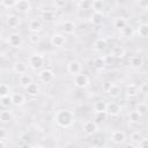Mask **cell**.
<instances>
[{
	"label": "cell",
	"instance_id": "obj_1",
	"mask_svg": "<svg viewBox=\"0 0 148 148\" xmlns=\"http://www.w3.org/2000/svg\"><path fill=\"white\" fill-rule=\"evenodd\" d=\"M54 120L56 124L62 128H68L74 124L75 120V116L72 111L67 110V109H61L58 110L54 114Z\"/></svg>",
	"mask_w": 148,
	"mask_h": 148
},
{
	"label": "cell",
	"instance_id": "obj_2",
	"mask_svg": "<svg viewBox=\"0 0 148 148\" xmlns=\"http://www.w3.org/2000/svg\"><path fill=\"white\" fill-rule=\"evenodd\" d=\"M44 64H45V58L40 53H34L28 59V65L34 71H39L44 66Z\"/></svg>",
	"mask_w": 148,
	"mask_h": 148
},
{
	"label": "cell",
	"instance_id": "obj_3",
	"mask_svg": "<svg viewBox=\"0 0 148 148\" xmlns=\"http://www.w3.org/2000/svg\"><path fill=\"white\" fill-rule=\"evenodd\" d=\"M7 43H8V45H9L10 47H13V49H20V47H22V45H23V38H22V36H21L20 34L13 32V34H10V35L8 36Z\"/></svg>",
	"mask_w": 148,
	"mask_h": 148
},
{
	"label": "cell",
	"instance_id": "obj_4",
	"mask_svg": "<svg viewBox=\"0 0 148 148\" xmlns=\"http://www.w3.org/2000/svg\"><path fill=\"white\" fill-rule=\"evenodd\" d=\"M73 82H74V86H75L76 88H79V89H84V88H87V87L89 86V83H90L89 77H88L86 74H83V73H80V74L75 75Z\"/></svg>",
	"mask_w": 148,
	"mask_h": 148
},
{
	"label": "cell",
	"instance_id": "obj_5",
	"mask_svg": "<svg viewBox=\"0 0 148 148\" xmlns=\"http://www.w3.org/2000/svg\"><path fill=\"white\" fill-rule=\"evenodd\" d=\"M66 68H67V72L69 74L74 75V76L77 75V74H80V73H82V64L79 60H75V59L68 61Z\"/></svg>",
	"mask_w": 148,
	"mask_h": 148
},
{
	"label": "cell",
	"instance_id": "obj_6",
	"mask_svg": "<svg viewBox=\"0 0 148 148\" xmlns=\"http://www.w3.org/2000/svg\"><path fill=\"white\" fill-rule=\"evenodd\" d=\"M82 130H83L84 134H87V135H94L98 131V125H97V123L95 120H87L83 124Z\"/></svg>",
	"mask_w": 148,
	"mask_h": 148
},
{
	"label": "cell",
	"instance_id": "obj_7",
	"mask_svg": "<svg viewBox=\"0 0 148 148\" xmlns=\"http://www.w3.org/2000/svg\"><path fill=\"white\" fill-rule=\"evenodd\" d=\"M38 77H39V80H40L43 83H51V82L54 80L56 75H54V73H53L52 69L45 68V69H42V71L39 72Z\"/></svg>",
	"mask_w": 148,
	"mask_h": 148
},
{
	"label": "cell",
	"instance_id": "obj_8",
	"mask_svg": "<svg viewBox=\"0 0 148 148\" xmlns=\"http://www.w3.org/2000/svg\"><path fill=\"white\" fill-rule=\"evenodd\" d=\"M50 43L52 46L54 47H61L65 45L66 43V37L62 35V34H59V32H56L53 34L51 37H50Z\"/></svg>",
	"mask_w": 148,
	"mask_h": 148
},
{
	"label": "cell",
	"instance_id": "obj_9",
	"mask_svg": "<svg viewBox=\"0 0 148 148\" xmlns=\"http://www.w3.org/2000/svg\"><path fill=\"white\" fill-rule=\"evenodd\" d=\"M14 9H16L20 13H24V14L29 13L31 10V3L28 0H18V1L15 2Z\"/></svg>",
	"mask_w": 148,
	"mask_h": 148
},
{
	"label": "cell",
	"instance_id": "obj_10",
	"mask_svg": "<svg viewBox=\"0 0 148 148\" xmlns=\"http://www.w3.org/2000/svg\"><path fill=\"white\" fill-rule=\"evenodd\" d=\"M21 23V17L16 14H9L7 17H6V25L9 28V29H15L20 25Z\"/></svg>",
	"mask_w": 148,
	"mask_h": 148
},
{
	"label": "cell",
	"instance_id": "obj_11",
	"mask_svg": "<svg viewBox=\"0 0 148 148\" xmlns=\"http://www.w3.org/2000/svg\"><path fill=\"white\" fill-rule=\"evenodd\" d=\"M28 64L22 61V60H17L13 64V71L18 74V75H23V74H27L28 73Z\"/></svg>",
	"mask_w": 148,
	"mask_h": 148
},
{
	"label": "cell",
	"instance_id": "obj_12",
	"mask_svg": "<svg viewBox=\"0 0 148 148\" xmlns=\"http://www.w3.org/2000/svg\"><path fill=\"white\" fill-rule=\"evenodd\" d=\"M126 140V134L124 131H120V130H116L111 133V141L116 145H121L124 143Z\"/></svg>",
	"mask_w": 148,
	"mask_h": 148
},
{
	"label": "cell",
	"instance_id": "obj_13",
	"mask_svg": "<svg viewBox=\"0 0 148 148\" xmlns=\"http://www.w3.org/2000/svg\"><path fill=\"white\" fill-rule=\"evenodd\" d=\"M120 111H121V108H120V105L117 102L108 103V108H106V114L108 116H111V117L118 116L120 113Z\"/></svg>",
	"mask_w": 148,
	"mask_h": 148
},
{
	"label": "cell",
	"instance_id": "obj_14",
	"mask_svg": "<svg viewBox=\"0 0 148 148\" xmlns=\"http://www.w3.org/2000/svg\"><path fill=\"white\" fill-rule=\"evenodd\" d=\"M56 12L53 10V9H45V10H43L42 12V14H40V18H42V21H44V22H46V23H51V22H53L54 20H56Z\"/></svg>",
	"mask_w": 148,
	"mask_h": 148
},
{
	"label": "cell",
	"instance_id": "obj_15",
	"mask_svg": "<svg viewBox=\"0 0 148 148\" xmlns=\"http://www.w3.org/2000/svg\"><path fill=\"white\" fill-rule=\"evenodd\" d=\"M92 47H94V50L97 51V52H103V51H105L106 47H108V40H106L105 38H103V37H99V38H97V39L94 42Z\"/></svg>",
	"mask_w": 148,
	"mask_h": 148
},
{
	"label": "cell",
	"instance_id": "obj_16",
	"mask_svg": "<svg viewBox=\"0 0 148 148\" xmlns=\"http://www.w3.org/2000/svg\"><path fill=\"white\" fill-rule=\"evenodd\" d=\"M42 29H43V23H42L40 20L34 18V20H31V21L29 22V30H30V32H32V34H38Z\"/></svg>",
	"mask_w": 148,
	"mask_h": 148
},
{
	"label": "cell",
	"instance_id": "obj_17",
	"mask_svg": "<svg viewBox=\"0 0 148 148\" xmlns=\"http://www.w3.org/2000/svg\"><path fill=\"white\" fill-rule=\"evenodd\" d=\"M128 64H130V66L132 68H140L143 65V58L140 54H134V56H132L130 58Z\"/></svg>",
	"mask_w": 148,
	"mask_h": 148
},
{
	"label": "cell",
	"instance_id": "obj_18",
	"mask_svg": "<svg viewBox=\"0 0 148 148\" xmlns=\"http://www.w3.org/2000/svg\"><path fill=\"white\" fill-rule=\"evenodd\" d=\"M120 91H121L120 87H119L118 84H116V83H110L109 87H108V89H106L108 95H109L110 97H112V98L118 97V96L120 95Z\"/></svg>",
	"mask_w": 148,
	"mask_h": 148
},
{
	"label": "cell",
	"instance_id": "obj_19",
	"mask_svg": "<svg viewBox=\"0 0 148 148\" xmlns=\"http://www.w3.org/2000/svg\"><path fill=\"white\" fill-rule=\"evenodd\" d=\"M10 96H12V102H13L14 106H22L25 103L24 95H22L20 92H13Z\"/></svg>",
	"mask_w": 148,
	"mask_h": 148
},
{
	"label": "cell",
	"instance_id": "obj_20",
	"mask_svg": "<svg viewBox=\"0 0 148 148\" xmlns=\"http://www.w3.org/2000/svg\"><path fill=\"white\" fill-rule=\"evenodd\" d=\"M140 91V88L135 84V83H130L126 86V89H125V94L127 97H135Z\"/></svg>",
	"mask_w": 148,
	"mask_h": 148
},
{
	"label": "cell",
	"instance_id": "obj_21",
	"mask_svg": "<svg viewBox=\"0 0 148 148\" xmlns=\"http://www.w3.org/2000/svg\"><path fill=\"white\" fill-rule=\"evenodd\" d=\"M75 29H76V25H75V23H74L73 21H65V22L62 23V27H61V30H62L66 35H72V34H74Z\"/></svg>",
	"mask_w": 148,
	"mask_h": 148
},
{
	"label": "cell",
	"instance_id": "obj_22",
	"mask_svg": "<svg viewBox=\"0 0 148 148\" xmlns=\"http://www.w3.org/2000/svg\"><path fill=\"white\" fill-rule=\"evenodd\" d=\"M92 108H94L95 113H104V112H106L108 103L105 101H103V99H99V101H97V102L94 103V106Z\"/></svg>",
	"mask_w": 148,
	"mask_h": 148
},
{
	"label": "cell",
	"instance_id": "obj_23",
	"mask_svg": "<svg viewBox=\"0 0 148 148\" xmlns=\"http://www.w3.org/2000/svg\"><path fill=\"white\" fill-rule=\"evenodd\" d=\"M104 20V14L103 12H92L91 16H90V21L92 24L95 25H98V24H102Z\"/></svg>",
	"mask_w": 148,
	"mask_h": 148
},
{
	"label": "cell",
	"instance_id": "obj_24",
	"mask_svg": "<svg viewBox=\"0 0 148 148\" xmlns=\"http://www.w3.org/2000/svg\"><path fill=\"white\" fill-rule=\"evenodd\" d=\"M128 24H127V20L125 18V17H123V16H118V17H116L114 20H113V27L116 28V29H118L119 31L120 30H123L124 28H126Z\"/></svg>",
	"mask_w": 148,
	"mask_h": 148
},
{
	"label": "cell",
	"instance_id": "obj_25",
	"mask_svg": "<svg viewBox=\"0 0 148 148\" xmlns=\"http://www.w3.org/2000/svg\"><path fill=\"white\" fill-rule=\"evenodd\" d=\"M110 54L116 59V58H118V59H120V58H123L124 56H125V49L123 47V46H119V45H116V46H113L112 49H111V51H110Z\"/></svg>",
	"mask_w": 148,
	"mask_h": 148
},
{
	"label": "cell",
	"instance_id": "obj_26",
	"mask_svg": "<svg viewBox=\"0 0 148 148\" xmlns=\"http://www.w3.org/2000/svg\"><path fill=\"white\" fill-rule=\"evenodd\" d=\"M18 82H20V86L25 89L30 83H32V77L29 74H23V75H20Z\"/></svg>",
	"mask_w": 148,
	"mask_h": 148
},
{
	"label": "cell",
	"instance_id": "obj_27",
	"mask_svg": "<svg viewBox=\"0 0 148 148\" xmlns=\"http://www.w3.org/2000/svg\"><path fill=\"white\" fill-rule=\"evenodd\" d=\"M25 91H27V94L29 95V96H31V97H35V96H37V94H38V91H39V89H38V86L36 84V83H30L27 88H25Z\"/></svg>",
	"mask_w": 148,
	"mask_h": 148
},
{
	"label": "cell",
	"instance_id": "obj_28",
	"mask_svg": "<svg viewBox=\"0 0 148 148\" xmlns=\"http://www.w3.org/2000/svg\"><path fill=\"white\" fill-rule=\"evenodd\" d=\"M76 7H77L80 10H88V9H91V8H92V1H89V0L79 1V2H76Z\"/></svg>",
	"mask_w": 148,
	"mask_h": 148
},
{
	"label": "cell",
	"instance_id": "obj_29",
	"mask_svg": "<svg viewBox=\"0 0 148 148\" xmlns=\"http://www.w3.org/2000/svg\"><path fill=\"white\" fill-rule=\"evenodd\" d=\"M12 117H13V113H12L10 110H2L1 113H0V120H1V123H3V124L8 123V121L12 119Z\"/></svg>",
	"mask_w": 148,
	"mask_h": 148
},
{
	"label": "cell",
	"instance_id": "obj_30",
	"mask_svg": "<svg viewBox=\"0 0 148 148\" xmlns=\"http://www.w3.org/2000/svg\"><path fill=\"white\" fill-rule=\"evenodd\" d=\"M142 116L136 111V110H133L128 113V121L130 123H139L141 120Z\"/></svg>",
	"mask_w": 148,
	"mask_h": 148
},
{
	"label": "cell",
	"instance_id": "obj_31",
	"mask_svg": "<svg viewBox=\"0 0 148 148\" xmlns=\"http://www.w3.org/2000/svg\"><path fill=\"white\" fill-rule=\"evenodd\" d=\"M140 37H148V23H141L136 30Z\"/></svg>",
	"mask_w": 148,
	"mask_h": 148
},
{
	"label": "cell",
	"instance_id": "obj_32",
	"mask_svg": "<svg viewBox=\"0 0 148 148\" xmlns=\"http://www.w3.org/2000/svg\"><path fill=\"white\" fill-rule=\"evenodd\" d=\"M10 96V87L7 83H1L0 84V97H6Z\"/></svg>",
	"mask_w": 148,
	"mask_h": 148
},
{
	"label": "cell",
	"instance_id": "obj_33",
	"mask_svg": "<svg viewBox=\"0 0 148 148\" xmlns=\"http://www.w3.org/2000/svg\"><path fill=\"white\" fill-rule=\"evenodd\" d=\"M142 139H143V138H142L141 133L138 132V131L131 133V135H130V140H131V142L134 143V145H139V142H140Z\"/></svg>",
	"mask_w": 148,
	"mask_h": 148
},
{
	"label": "cell",
	"instance_id": "obj_34",
	"mask_svg": "<svg viewBox=\"0 0 148 148\" xmlns=\"http://www.w3.org/2000/svg\"><path fill=\"white\" fill-rule=\"evenodd\" d=\"M94 67L96 69H98V71H101V69H103L105 67V62H104L103 57H97V58L94 59Z\"/></svg>",
	"mask_w": 148,
	"mask_h": 148
},
{
	"label": "cell",
	"instance_id": "obj_35",
	"mask_svg": "<svg viewBox=\"0 0 148 148\" xmlns=\"http://www.w3.org/2000/svg\"><path fill=\"white\" fill-rule=\"evenodd\" d=\"M120 34H121L123 37L130 38V37H132V36L134 35V30H133V28H132L131 25H127L126 28H124L123 30H120Z\"/></svg>",
	"mask_w": 148,
	"mask_h": 148
},
{
	"label": "cell",
	"instance_id": "obj_36",
	"mask_svg": "<svg viewBox=\"0 0 148 148\" xmlns=\"http://www.w3.org/2000/svg\"><path fill=\"white\" fill-rule=\"evenodd\" d=\"M0 104L2 108H9L13 102H12V96H6V97H0Z\"/></svg>",
	"mask_w": 148,
	"mask_h": 148
},
{
	"label": "cell",
	"instance_id": "obj_37",
	"mask_svg": "<svg viewBox=\"0 0 148 148\" xmlns=\"http://www.w3.org/2000/svg\"><path fill=\"white\" fill-rule=\"evenodd\" d=\"M103 7H104V2L103 1H101V0L92 1V9H94V12H102Z\"/></svg>",
	"mask_w": 148,
	"mask_h": 148
},
{
	"label": "cell",
	"instance_id": "obj_38",
	"mask_svg": "<svg viewBox=\"0 0 148 148\" xmlns=\"http://www.w3.org/2000/svg\"><path fill=\"white\" fill-rule=\"evenodd\" d=\"M136 111L142 116V114H145L147 111H148V106H147V104L146 103H139L138 105H136Z\"/></svg>",
	"mask_w": 148,
	"mask_h": 148
},
{
	"label": "cell",
	"instance_id": "obj_39",
	"mask_svg": "<svg viewBox=\"0 0 148 148\" xmlns=\"http://www.w3.org/2000/svg\"><path fill=\"white\" fill-rule=\"evenodd\" d=\"M15 2L16 1H14V0H1L0 1L1 6L5 7V8H14L15 7Z\"/></svg>",
	"mask_w": 148,
	"mask_h": 148
},
{
	"label": "cell",
	"instance_id": "obj_40",
	"mask_svg": "<svg viewBox=\"0 0 148 148\" xmlns=\"http://www.w3.org/2000/svg\"><path fill=\"white\" fill-rule=\"evenodd\" d=\"M103 59H104V62H105V66H112L113 62H114V58L109 53L106 56H103Z\"/></svg>",
	"mask_w": 148,
	"mask_h": 148
},
{
	"label": "cell",
	"instance_id": "obj_41",
	"mask_svg": "<svg viewBox=\"0 0 148 148\" xmlns=\"http://www.w3.org/2000/svg\"><path fill=\"white\" fill-rule=\"evenodd\" d=\"M52 3H53V6L56 7V9L65 8V7H66V5H67V2H66V1H64V0H56V1H53Z\"/></svg>",
	"mask_w": 148,
	"mask_h": 148
},
{
	"label": "cell",
	"instance_id": "obj_42",
	"mask_svg": "<svg viewBox=\"0 0 148 148\" xmlns=\"http://www.w3.org/2000/svg\"><path fill=\"white\" fill-rule=\"evenodd\" d=\"M106 112H104V113H96V116H95V119L97 120V121H103V120H105V118H106Z\"/></svg>",
	"mask_w": 148,
	"mask_h": 148
},
{
	"label": "cell",
	"instance_id": "obj_43",
	"mask_svg": "<svg viewBox=\"0 0 148 148\" xmlns=\"http://www.w3.org/2000/svg\"><path fill=\"white\" fill-rule=\"evenodd\" d=\"M139 148H148V139H142L139 142Z\"/></svg>",
	"mask_w": 148,
	"mask_h": 148
},
{
	"label": "cell",
	"instance_id": "obj_44",
	"mask_svg": "<svg viewBox=\"0 0 148 148\" xmlns=\"http://www.w3.org/2000/svg\"><path fill=\"white\" fill-rule=\"evenodd\" d=\"M29 40H30L31 43H38L39 37H38V35H37V34H32V35L29 37Z\"/></svg>",
	"mask_w": 148,
	"mask_h": 148
},
{
	"label": "cell",
	"instance_id": "obj_45",
	"mask_svg": "<svg viewBox=\"0 0 148 148\" xmlns=\"http://www.w3.org/2000/svg\"><path fill=\"white\" fill-rule=\"evenodd\" d=\"M140 90H141L142 92H146V91L148 92V84H146V83H145V84H142V86H141V88H140Z\"/></svg>",
	"mask_w": 148,
	"mask_h": 148
},
{
	"label": "cell",
	"instance_id": "obj_46",
	"mask_svg": "<svg viewBox=\"0 0 148 148\" xmlns=\"http://www.w3.org/2000/svg\"><path fill=\"white\" fill-rule=\"evenodd\" d=\"M124 148H135V145L134 143H132V142H128V143H126L125 145V147Z\"/></svg>",
	"mask_w": 148,
	"mask_h": 148
},
{
	"label": "cell",
	"instance_id": "obj_47",
	"mask_svg": "<svg viewBox=\"0 0 148 148\" xmlns=\"http://www.w3.org/2000/svg\"><path fill=\"white\" fill-rule=\"evenodd\" d=\"M0 148H7V146H6V142H5V140H0Z\"/></svg>",
	"mask_w": 148,
	"mask_h": 148
},
{
	"label": "cell",
	"instance_id": "obj_48",
	"mask_svg": "<svg viewBox=\"0 0 148 148\" xmlns=\"http://www.w3.org/2000/svg\"><path fill=\"white\" fill-rule=\"evenodd\" d=\"M32 146H29L28 143H23V145H21L20 146V148H31Z\"/></svg>",
	"mask_w": 148,
	"mask_h": 148
},
{
	"label": "cell",
	"instance_id": "obj_49",
	"mask_svg": "<svg viewBox=\"0 0 148 148\" xmlns=\"http://www.w3.org/2000/svg\"><path fill=\"white\" fill-rule=\"evenodd\" d=\"M31 148H43V147H42V146H39V145H34Z\"/></svg>",
	"mask_w": 148,
	"mask_h": 148
},
{
	"label": "cell",
	"instance_id": "obj_50",
	"mask_svg": "<svg viewBox=\"0 0 148 148\" xmlns=\"http://www.w3.org/2000/svg\"><path fill=\"white\" fill-rule=\"evenodd\" d=\"M145 9H146V10H147V12H148V3H147V6H146V7H145Z\"/></svg>",
	"mask_w": 148,
	"mask_h": 148
},
{
	"label": "cell",
	"instance_id": "obj_51",
	"mask_svg": "<svg viewBox=\"0 0 148 148\" xmlns=\"http://www.w3.org/2000/svg\"><path fill=\"white\" fill-rule=\"evenodd\" d=\"M147 133H148V126H147Z\"/></svg>",
	"mask_w": 148,
	"mask_h": 148
}]
</instances>
